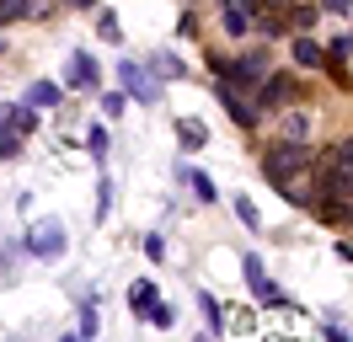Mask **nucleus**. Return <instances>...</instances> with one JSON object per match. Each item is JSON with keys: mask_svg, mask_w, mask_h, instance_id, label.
Returning <instances> with one entry per match:
<instances>
[{"mask_svg": "<svg viewBox=\"0 0 353 342\" xmlns=\"http://www.w3.org/2000/svg\"><path fill=\"white\" fill-rule=\"evenodd\" d=\"M348 203H353V139H337L316 166V209L327 225H343Z\"/></svg>", "mask_w": 353, "mask_h": 342, "instance_id": "f257e3e1", "label": "nucleus"}, {"mask_svg": "<svg viewBox=\"0 0 353 342\" xmlns=\"http://www.w3.org/2000/svg\"><path fill=\"white\" fill-rule=\"evenodd\" d=\"M305 166H310L305 145H289V139H279V145H268V150H263V177H268V182H273L279 192H284L289 203H305V198H310V192L294 182V177H300Z\"/></svg>", "mask_w": 353, "mask_h": 342, "instance_id": "f03ea898", "label": "nucleus"}, {"mask_svg": "<svg viewBox=\"0 0 353 342\" xmlns=\"http://www.w3.org/2000/svg\"><path fill=\"white\" fill-rule=\"evenodd\" d=\"M27 252L43 256V262L65 256V225H59V219H38V225L27 230Z\"/></svg>", "mask_w": 353, "mask_h": 342, "instance_id": "7ed1b4c3", "label": "nucleus"}, {"mask_svg": "<svg viewBox=\"0 0 353 342\" xmlns=\"http://www.w3.org/2000/svg\"><path fill=\"white\" fill-rule=\"evenodd\" d=\"M294 97H300V86H294V75H284V70L268 75V86L257 91V102H263V107H289Z\"/></svg>", "mask_w": 353, "mask_h": 342, "instance_id": "20e7f679", "label": "nucleus"}, {"mask_svg": "<svg viewBox=\"0 0 353 342\" xmlns=\"http://www.w3.org/2000/svg\"><path fill=\"white\" fill-rule=\"evenodd\" d=\"M246 283H252V294L263 299V305H284V294L273 289V278L263 273V262H257V256H246Z\"/></svg>", "mask_w": 353, "mask_h": 342, "instance_id": "39448f33", "label": "nucleus"}, {"mask_svg": "<svg viewBox=\"0 0 353 342\" xmlns=\"http://www.w3.org/2000/svg\"><path fill=\"white\" fill-rule=\"evenodd\" d=\"M97 64H91V54H70V86H81V91H97Z\"/></svg>", "mask_w": 353, "mask_h": 342, "instance_id": "423d86ee", "label": "nucleus"}, {"mask_svg": "<svg viewBox=\"0 0 353 342\" xmlns=\"http://www.w3.org/2000/svg\"><path fill=\"white\" fill-rule=\"evenodd\" d=\"M118 75H123V86H129V91L139 97V102H155V86L145 81V70H139L134 59H123V64H118Z\"/></svg>", "mask_w": 353, "mask_h": 342, "instance_id": "0eeeda50", "label": "nucleus"}, {"mask_svg": "<svg viewBox=\"0 0 353 342\" xmlns=\"http://www.w3.org/2000/svg\"><path fill=\"white\" fill-rule=\"evenodd\" d=\"M0 123L11 128V134H32L38 118H32V107H0Z\"/></svg>", "mask_w": 353, "mask_h": 342, "instance_id": "6e6552de", "label": "nucleus"}, {"mask_svg": "<svg viewBox=\"0 0 353 342\" xmlns=\"http://www.w3.org/2000/svg\"><path fill=\"white\" fill-rule=\"evenodd\" d=\"M284 139L289 145H305L310 139V112H284Z\"/></svg>", "mask_w": 353, "mask_h": 342, "instance_id": "1a4fd4ad", "label": "nucleus"}, {"mask_svg": "<svg viewBox=\"0 0 353 342\" xmlns=\"http://www.w3.org/2000/svg\"><path fill=\"white\" fill-rule=\"evenodd\" d=\"M182 182H188V188L199 192L203 203H214V198H220V192H214V182H209V177H203V171H199V166H182Z\"/></svg>", "mask_w": 353, "mask_h": 342, "instance_id": "9d476101", "label": "nucleus"}, {"mask_svg": "<svg viewBox=\"0 0 353 342\" xmlns=\"http://www.w3.org/2000/svg\"><path fill=\"white\" fill-rule=\"evenodd\" d=\"M129 305L139 310V316H150V310H155V283H150V278H139V283L129 289Z\"/></svg>", "mask_w": 353, "mask_h": 342, "instance_id": "9b49d317", "label": "nucleus"}, {"mask_svg": "<svg viewBox=\"0 0 353 342\" xmlns=\"http://www.w3.org/2000/svg\"><path fill=\"white\" fill-rule=\"evenodd\" d=\"M294 64H305V70H316V64H327V54H321V43H310V38H294Z\"/></svg>", "mask_w": 353, "mask_h": 342, "instance_id": "f8f14e48", "label": "nucleus"}, {"mask_svg": "<svg viewBox=\"0 0 353 342\" xmlns=\"http://www.w3.org/2000/svg\"><path fill=\"white\" fill-rule=\"evenodd\" d=\"M176 134H182V145H188V150H199L203 139H209V134H203V123H199V118H182V123H176Z\"/></svg>", "mask_w": 353, "mask_h": 342, "instance_id": "ddd939ff", "label": "nucleus"}, {"mask_svg": "<svg viewBox=\"0 0 353 342\" xmlns=\"http://www.w3.org/2000/svg\"><path fill=\"white\" fill-rule=\"evenodd\" d=\"M54 102H59V86H48V81H38L27 91V107H54Z\"/></svg>", "mask_w": 353, "mask_h": 342, "instance_id": "4468645a", "label": "nucleus"}, {"mask_svg": "<svg viewBox=\"0 0 353 342\" xmlns=\"http://www.w3.org/2000/svg\"><path fill=\"white\" fill-rule=\"evenodd\" d=\"M236 214H241V225H246V230H257V225H263V219H257V203H252V198H236Z\"/></svg>", "mask_w": 353, "mask_h": 342, "instance_id": "2eb2a0df", "label": "nucleus"}, {"mask_svg": "<svg viewBox=\"0 0 353 342\" xmlns=\"http://www.w3.org/2000/svg\"><path fill=\"white\" fill-rule=\"evenodd\" d=\"M32 6L27 0H0V21H17V17H27Z\"/></svg>", "mask_w": 353, "mask_h": 342, "instance_id": "dca6fc26", "label": "nucleus"}, {"mask_svg": "<svg viewBox=\"0 0 353 342\" xmlns=\"http://www.w3.org/2000/svg\"><path fill=\"white\" fill-rule=\"evenodd\" d=\"M17 145H22V134H6V123H0V155H17Z\"/></svg>", "mask_w": 353, "mask_h": 342, "instance_id": "f3484780", "label": "nucleus"}, {"mask_svg": "<svg viewBox=\"0 0 353 342\" xmlns=\"http://www.w3.org/2000/svg\"><path fill=\"white\" fill-rule=\"evenodd\" d=\"M225 6H236V11L246 17V11H263V6H279V0H225Z\"/></svg>", "mask_w": 353, "mask_h": 342, "instance_id": "a211bd4d", "label": "nucleus"}, {"mask_svg": "<svg viewBox=\"0 0 353 342\" xmlns=\"http://www.w3.org/2000/svg\"><path fill=\"white\" fill-rule=\"evenodd\" d=\"M86 145H91V155H108V134H102V128H91Z\"/></svg>", "mask_w": 353, "mask_h": 342, "instance_id": "6ab92c4d", "label": "nucleus"}, {"mask_svg": "<svg viewBox=\"0 0 353 342\" xmlns=\"http://www.w3.org/2000/svg\"><path fill=\"white\" fill-rule=\"evenodd\" d=\"M225 27H230V32H246V17L236 11V6H225Z\"/></svg>", "mask_w": 353, "mask_h": 342, "instance_id": "aec40b11", "label": "nucleus"}, {"mask_svg": "<svg viewBox=\"0 0 353 342\" xmlns=\"http://www.w3.org/2000/svg\"><path fill=\"white\" fill-rule=\"evenodd\" d=\"M203 299V316H209V326H225V316H220V305H214V299L209 294H199Z\"/></svg>", "mask_w": 353, "mask_h": 342, "instance_id": "412c9836", "label": "nucleus"}, {"mask_svg": "<svg viewBox=\"0 0 353 342\" xmlns=\"http://www.w3.org/2000/svg\"><path fill=\"white\" fill-rule=\"evenodd\" d=\"M353 0H327V11H348Z\"/></svg>", "mask_w": 353, "mask_h": 342, "instance_id": "4be33fe9", "label": "nucleus"}, {"mask_svg": "<svg viewBox=\"0 0 353 342\" xmlns=\"http://www.w3.org/2000/svg\"><path fill=\"white\" fill-rule=\"evenodd\" d=\"M70 6H81V11H86V6H97V0H70Z\"/></svg>", "mask_w": 353, "mask_h": 342, "instance_id": "5701e85b", "label": "nucleus"}, {"mask_svg": "<svg viewBox=\"0 0 353 342\" xmlns=\"http://www.w3.org/2000/svg\"><path fill=\"white\" fill-rule=\"evenodd\" d=\"M0 48H6V43H0Z\"/></svg>", "mask_w": 353, "mask_h": 342, "instance_id": "b1692460", "label": "nucleus"}]
</instances>
